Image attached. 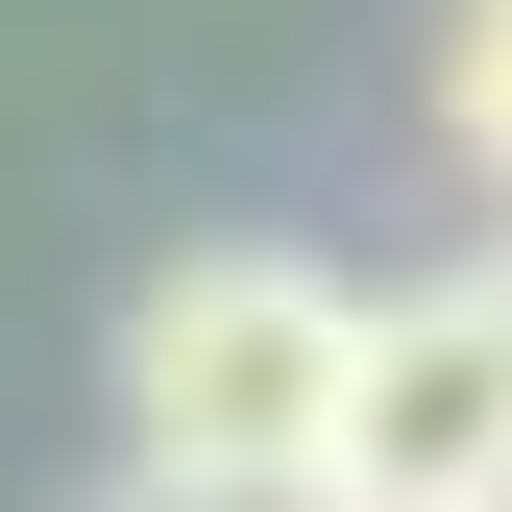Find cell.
<instances>
[{
	"mask_svg": "<svg viewBox=\"0 0 512 512\" xmlns=\"http://www.w3.org/2000/svg\"><path fill=\"white\" fill-rule=\"evenodd\" d=\"M317 512H512V317H488V269L366 293V366H342V488H317Z\"/></svg>",
	"mask_w": 512,
	"mask_h": 512,
	"instance_id": "cell-2",
	"label": "cell"
},
{
	"mask_svg": "<svg viewBox=\"0 0 512 512\" xmlns=\"http://www.w3.org/2000/svg\"><path fill=\"white\" fill-rule=\"evenodd\" d=\"M439 147L512 196V0H439Z\"/></svg>",
	"mask_w": 512,
	"mask_h": 512,
	"instance_id": "cell-3",
	"label": "cell"
},
{
	"mask_svg": "<svg viewBox=\"0 0 512 512\" xmlns=\"http://www.w3.org/2000/svg\"><path fill=\"white\" fill-rule=\"evenodd\" d=\"M342 366H366V293L317 244H171L122 293V488H171V512H317L342 488Z\"/></svg>",
	"mask_w": 512,
	"mask_h": 512,
	"instance_id": "cell-1",
	"label": "cell"
},
{
	"mask_svg": "<svg viewBox=\"0 0 512 512\" xmlns=\"http://www.w3.org/2000/svg\"><path fill=\"white\" fill-rule=\"evenodd\" d=\"M488 317H512V244H488Z\"/></svg>",
	"mask_w": 512,
	"mask_h": 512,
	"instance_id": "cell-4",
	"label": "cell"
}]
</instances>
